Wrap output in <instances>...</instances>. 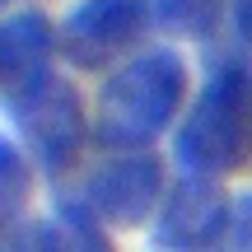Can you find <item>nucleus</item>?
Here are the masks:
<instances>
[{"mask_svg":"<svg viewBox=\"0 0 252 252\" xmlns=\"http://www.w3.org/2000/svg\"><path fill=\"white\" fill-rule=\"evenodd\" d=\"M182 98H187V65L168 47H150V52L131 56L126 65L108 75L98 89V140L108 150H150L159 140L163 126L178 117Z\"/></svg>","mask_w":252,"mask_h":252,"instance_id":"1","label":"nucleus"},{"mask_svg":"<svg viewBox=\"0 0 252 252\" xmlns=\"http://www.w3.org/2000/svg\"><path fill=\"white\" fill-rule=\"evenodd\" d=\"M178 163L196 178H220L252 163V70L243 61L220 65L178 126Z\"/></svg>","mask_w":252,"mask_h":252,"instance_id":"2","label":"nucleus"},{"mask_svg":"<svg viewBox=\"0 0 252 252\" xmlns=\"http://www.w3.org/2000/svg\"><path fill=\"white\" fill-rule=\"evenodd\" d=\"M0 108L19 126V135L33 150L42 173H65L75 163V154L84 145V103L75 94V84H65L61 75L47 70L19 94L0 98Z\"/></svg>","mask_w":252,"mask_h":252,"instance_id":"3","label":"nucleus"},{"mask_svg":"<svg viewBox=\"0 0 252 252\" xmlns=\"http://www.w3.org/2000/svg\"><path fill=\"white\" fill-rule=\"evenodd\" d=\"M150 0H80L61 24V56L80 70L112 65L145 33Z\"/></svg>","mask_w":252,"mask_h":252,"instance_id":"4","label":"nucleus"},{"mask_svg":"<svg viewBox=\"0 0 252 252\" xmlns=\"http://www.w3.org/2000/svg\"><path fill=\"white\" fill-rule=\"evenodd\" d=\"M163 201V168L150 150H126L108 159L84 187V210L98 224H140Z\"/></svg>","mask_w":252,"mask_h":252,"instance_id":"5","label":"nucleus"},{"mask_svg":"<svg viewBox=\"0 0 252 252\" xmlns=\"http://www.w3.org/2000/svg\"><path fill=\"white\" fill-rule=\"evenodd\" d=\"M229 220V201L210 178H187L163 196L159 215H154V243L168 252H210Z\"/></svg>","mask_w":252,"mask_h":252,"instance_id":"6","label":"nucleus"},{"mask_svg":"<svg viewBox=\"0 0 252 252\" xmlns=\"http://www.w3.org/2000/svg\"><path fill=\"white\" fill-rule=\"evenodd\" d=\"M52 47H56V28L42 9H19V14L0 19V98L47 75Z\"/></svg>","mask_w":252,"mask_h":252,"instance_id":"7","label":"nucleus"},{"mask_svg":"<svg viewBox=\"0 0 252 252\" xmlns=\"http://www.w3.org/2000/svg\"><path fill=\"white\" fill-rule=\"evenodd\" d=\"M28 252H112V243L89 210H56L33 229Z\"/></svg>","mask_w":252,"mask_h":252,"instance_id":"8","label":"nucleus"},{"mask_svg":"<svg viewBox=\"0 0 252 252\" xmlns=\"http://www.w3.org/2000/svg\"><path fill=\"white\" fill-rule=\"evenodd\" d=\"M28 196H33V168H28L24 150L9 135H0V234L19 224Z\"/></svg>","mask_w":252,"mask_h":252,"instance_id":"9","label":"nucleus"},{"mask_svg":"<svg viewBox=\"0 0 252 252\" xmlns=\"http://www.w3.org/2000/svg\"><path fill=\"white\" fill-rule=\"evenodd\" d=\"M150 14L159 28L182 37H206L220 24V0H150Z\"/></svg>","mask_w":252,"mask_h":252,"instance_id":"10","label":"nucleus"},{"mask_svg":"<svg viewBox=\"0 0 252 252\" xmlns=\"http://www.w3.org/2000/svg\"><path fill=\"white\" fill-rule=\"evenodd\" d=\"M210 252H252V187L229 201V220Z\"/></svg>","mask_w":252,"mask_h":252,"instance_id":"11","label":"nucleus"},{"mask_svg":"<svg viewBox=\"0 0 252 252\" xmlns=\"http://www.w3.org/2000/svg\"><path fill=\"white\" fill-rule=\"evenodd\" d=\"M234 28H238V37L252 47V0H234Z\"/></svg>","mask_w":252,"mask_h":252,"instance_id":"12","label":"nucleus"},{"mask_svg":"<svg viewBox=\"0 0 252 252\" xmlns=\"http://www.w3.org/2000/svg\"><path fill=\"white\" fill-rule=\"evenodd\" d=\"M5 5H9V0H0V9H5Z\"/></svg>","mask_w":252,"mask_h":252,"instance_id":"13","label":"nucleus"}]
</instances>
